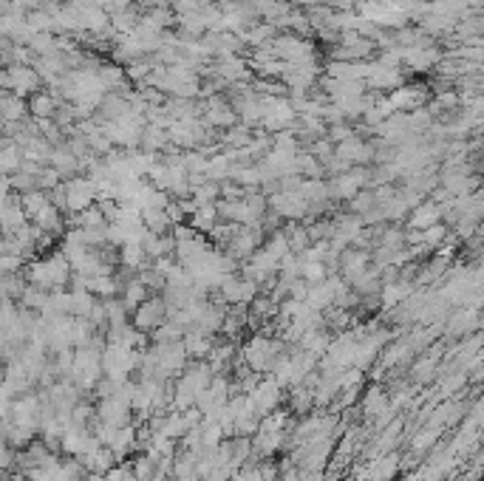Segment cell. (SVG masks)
Returning a JSON list of instances; mask_svg holds the SVG:
<instances>
[{"instance_id": "7a4b0ae2", "label": "cell", "mask_w": 484, "mask_h": 481, "mask_svg": "<svg viewBox=\"0 0 484 481\" xmlns=\"http://www.w3.org/2000/svg\"><path fill=\"white\" fill-rule=\"evenodd\" d=\"M164 317H167V303L162 298L142 301L136 309V329H156L164 323Z\"/></svg>"}, {"instance_id": "5b68a950", "label": "cell", "mask_w": 484, "mask_h": 481, "mask_svg": "<svg viewBox=\"0 0 484 481\" xmlns=\"http://www.w3.org/2000/svg\"><path fill=\"white\" fill-rule=\"evenodd\" d=\"M436 218H439V207H436V204H425V207H419V210L414 213L411 227L428 230V227H436Z\"/></svg>"}, {"instance_id": "8992f818", "label": "cell", "mask_w": 484, "mask_h": 481, "mask_svg": "<svg viewBox=\"0 0 484 481\" xmlns=\"http://www.w3.org/2000/svg\"><path fill=\"white\" fill-rule=\"evenodd\" d=\"M216 216H218V210L213 204H202L196 210V218H192V224H196L199 230H213L216 227Z\"/></svg>"}, {"instance_id": "3957f363", "label": "cell", "mask_w": 484, "mask_h": 481, "mask_svg": "<svg viewBox=\"0 0 484 481\" xmlns=\"http://www.w3.org/2000/svg\"><path fill=\"white\" fill-rule=\"evenodd\" d=\"M37 71H32V68H26V65H12L9 68V74H6V85L15 91V96H29V93H34V88H37Z\"/></svg>"}, {"instance_id": "277c9868", "label": "cell", "mask_w": 484, "mask_h": 481, "mask_svg": "<svg viewBox=\"0 0 484 481\" xmlns=\"http://www.w3.org/2000/svg\"><path fill=\"white\" fill-rule=\"evenodd\" d=\"M29 111H32V117H37V119H51L54 114H57V100H54V93H34L32 96V103L26 105Z\"/></svg>"}, {"instance_id": "52a82bcc", "label": "cell", "mask_w": 484, "mask_h": 481, "mask_svg": "<svg viewBox=\"0 0 484 481\" xmlns=\"http://www.w3.org/2000/svg\"><path fill=\"white\" fill-rule=\"evenodd\" d=\"M385 408V400H382V391L379 388H374V391H368V397H365V414H379Z\"/></svg>"}, {"instance_id": "6da1fadb", "label": "cell", "mask_w": 484, "mask_h": 481, "mask_svg": "<svg viewBox=\"0 0 484 481\" xmlns=\"http://www.w3.org/2000/svg\"><path fill=\"white\" fill-rule=\"evenodd\" d=\"M68 275H71V263L65 261V255H63V252L48 255V258H43V261L32 263V269H29V280H32V286L43 289V292H48V289L60 292V289L65 286V280H68Z\"/></svg>"}]
</instances>
